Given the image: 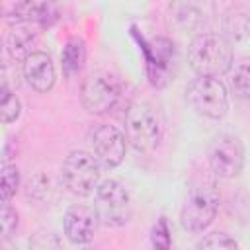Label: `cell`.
<instances>
[{"instance_id":"6da1fadb","label":"cell","mask_w":250,"mask_h":250,"mask_svg":"<svg viewBox=\"0 0 250 250\" xmlns=\"http://www.w3.org/2000/svg\"><path fill=\"white\" fill-rule=\"evenodd\" d=\"M188 61L197 76L211 78L227 74L234 64L230 43L217 33H199L193 37L188 47Z\"/></svg>"},{"instance_id":"7a4b0ae2","label":"cell","mask_w":250,"mask_h":250,"mask_svg":"<svg viewBox=\"0 0 250 250\" xmlns=\"http://www.w3.org/2000/svg\"><path fill=\"white\" fill-rule=\"evenodd\" d=\"M219 211V189L213 180L199 178L188 189L180 211V223L189 232L205 230L217 217Z\"/></svg>"},{"instance_id":"3957f363","label":"cell","mask_w":250,"mask_h":250,"mask_svg":"<svg viewBox=\"0 0 250 250\" xmlns=\"http://www.w3.org/2000/svg\"><path fill=\"white\" fill-rule=\"evenodd\" d=\"M125 139L139 152H152L162 139V123L150 104L135 102L127 107L125 117Z\"/></svg>"},{"instance_id":"277c9868","label":"cell","mask_w":250,"mask_h":250,"mask_svg":"<svg viewBox=\"0 0 250 250\" xmlns=\"http://www.w3.org/2000/svg\"><path fill=\"white\" fill-rule=\"evenodd\" d=\"M186 98L195 113L209 119H221L229 111V92L219 78H193L186 88Z\"/></svg>"},{"instance_id":"5b68a950","label":"cell","mask_w":250,"mask_h":250,"mask_svg":"<svg viewBox=\"0 0 250 250\" xmlns=\"http://www.w3.org/2000/svg\"><path fill=\"white\" fill-rule=\"evenodd\" d=\"M100 162L94 154L86 150L70 152L61 168L62 184L74 195H90L100 186Z\"/></svg>"},{"instance_id":"8992f818","label":"cell","mask_w":250,"mask_h":250,"mask_svg":"<svg viewBox=\"0 0 250 250\" xmlns=\"http://www.w3.org/2000/svg\"><path fill=\"white\" fill-rule=\"evenodd\" d=\"M94 209L105 227H121L131 217V195L119 180H104L96 189Z\"/></svg>"},{"instance_id":"52a82bcc","label":"cell","mask_w":250,"mask_h":250,"mask_svg":"<svg viewBox=\"0 0 250 250\" xmlns=\"http://www.w3.org/2000/svg\"><path fill=\"white\" fill-rule=\"evenodd\" d=\"M209 168L215 176L230 180L236 178L244 168V146L242 141L234 135L223 133L213 139L207 152Z\"/></svg>"},{"instance_id":"ba28073f","label":"cell","mask_w":250,"mask_h":250,"mask_svg":"<svg viewBox=\"0 0 250 250\" xmlns=\"http://www.w3.org/2000/svg\"><path fill=\"white\" fill-rule=\"evenodd\" d=\"M121 96L117 78L107 72H92L84 78L80 88V102L90 113H105L115 107Z\"/></svg>"},{"instance_id":"9c48e42d","label":"cell","mask_w":250,"mask_h":250,"mask_svg":"<svg viewBox=\"0 0 250 250\" xmlns=\"http://www.w3.org/2000/svg\"><path fill=\"white\" fill-rule=\"evenodd\" d=\"M146 55L148 80L154 88H164L176 74L178 68V49L174 41L166 37H156L150 43L143 45Z\"/></svg>"},{"instance_id":"30bf717a","label":"cell","mask_w":250,"mask_h":250,"mask_svg":"<svg viewBox=\"0 0 250 250\" xmlns=\"http://www.w3.org/2000/svg\"><path fill=\"white\" fill-rule=\"evenodd\" d=\"M127 148L125 135L113 125H100L92 135V150L98 162L105 168H115L123 162Z\"/></svg>"},{"instance_id":"8fae6325","label":"cell","mask_w":250,"mask_h":250,"mask_svg":"<svg viewBox=\"0 0 250 250\" xmlns=\"http://www.w3.org/2000/svg\"><path fill=\"white\" fill-rule=\"evenodd\" d=\"M98 213L94 207L88 205H72L66 209L64 219H62V227H64V234L70 242L74 244H86L94 238L96 229H98Z\"/></svg>"},{"instance_id":"7c38bea8","label":"cell","mask_w":250,"mask_h":250,"mask_svg":"<svg viewBox=\"0 0 250 250\" xmlns=\"http://www.w3.org/2000/svg\"><path fill=\"white\" fill-rule=\"evenodd\" d=\"M21 70H23V78L27 80V84L37 92H49L57 78L53 59L45 51H33L23 61Z\"/></svg>"},{"instance_id":"4fadbf2b","label":"cell","mask_w":250,"mask_h":250,"mask_svg":"<svg viewBox=\"0 0 250 250\" xmlns=\"http://www.w3.org/2000/svg\"><path fill=\"white\" fill-rule=\"evenodd\" d=\"M37 29L31 21H16L6 35V49L14 59L25 61L33 53V45L37 41Z\"/></svg>"},{"instance_id":"5bb4252c","label":"cell","mask_w":250,"mask_h":250,"mask_svg":"<svg viewBox=\"0 0 250 250\" xmlns=\"http://www.w3.org/2000/svg\"><path fill=\"white\" fill-rule=\"evenodd\" d=\"M86 61V45L80 37H70L62 49V68L66 74H76Z\"/></svg>"},{"instance_id":"9a60e30c","label":"cell","mask_w":250,"mask_h":250,"mask_svg":"<svg viewBox=\"0 0 250 250\" xmlns=\"http://www.w3.org/2000/svg\"><path fill=\"white\" fill-rule=\"evenodd\" d=\"M230 90L236 98L248 100L250 98V61L240 59L230 68Z\"/></svg>"},{"instance_id":"2e32d148","label":"cell","mask_w":250,"mask_h":250,"mask_svg":"<svg viewBox=\"0 0 250 250\" xmlns=\"http://www.w3.org/2000/svg\"><path fill=\"white\" fill-rule=\"evenodd\" d=\"M223 27L230 39H246L250 37V14L242 10H234L225 18Z\"/></svg>"},{"instance_id":"e0dca14e","label":"cell","mask_w":250,"mask_h":250,"mask_svg":"<svg viewBox=\"0 0 250 250\" xmlns=\"http://www.w3.org/2000/svg\"><path fill=\"white\" fill-rule=\"evenodd\" d=\"M20 186V172L16 168V164H4L2 168V203H10V199L16 195Z\"/></svg>"},{"instance_id":"ac0fdd59","label":"cell","mask_w":250,"mask_h":250,"mask_svg":"<svg viewBox=\"0 0 250 250\" xmlns=\"http://www.w3.org/2000/svg\"><path fill=\"white\" fill-rule=\"evenodd\" d=\"M197 250H238V244L225 232H211L203 236V240L197 244Z\"/></svg>"},{"instance_id":"d6986e66","label":"cell","mask_w":250,"mask_h":250,"mask_svg":"<svg viewBox=\"0 0 250 250\" xmlns=\"http://www.w3.org/2000/svg\"><path fill=\"white\" fill-rule=\"evenodd\" d=\"M0 111H2V121L4 123H12L20 117L21 111V104L16 98V94H12L6 86H2V100H0Z\"/></svg>"},{"instance_id":"ffe728a7","label":"cell","mask_w":250,"mask_h":250,"mask_svg":"<svg viewBox=\"0 0 250 250\" xmlns=\"http://www.w3.org/2000/svg\"><path fill=\"white\" fill-rule=\"evenodd\" d=\"M150 246H152V250H170L172 238H170V230H168L166 219H158V223L152 227V230H150Z\"/></svg>"},{"instance_id":"44dd1931","label":"cell","mask_w":250,"mask_h":250,"mask_svg":"<svg viewBox=\"0 0 250 250\" xmlns=\"http://www.w3.org/2000/svg\"><path fill=\"white\" fill-rule=\"evenodd\" d=\"M0 217H2V234H4V238H8L18 227V215L10 207V203H2V215Z\"/></svg>"}]
</instances>
